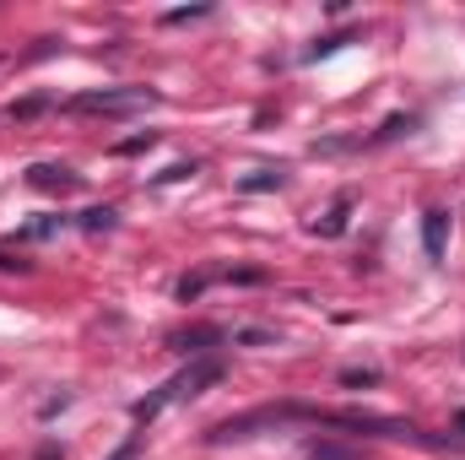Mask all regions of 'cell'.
Wrapping results in <instances>:
<instances>
[{"instance_id":"16","label":"cell","mask_w":465,"mask_h":460,"mask_svg":"<svg viewBox=\"0 0 465 460\" xmlns=\"http://www.w3.org/2000/svg\"><path fill=\"white\" fill-rule=\"evenodd\" d=\"M201 16H212V5H184V11H168L163 22H168V27H179V22H201Z\"/></svg>"},{"instance_id":"5","label":"cell","mask_w":465,"mask_h":460,"mask_svg":"<svg viewBox=\"0 0 465 460\" xmlns=\"http://www.w3.org/2000/svg\"><path fill=\"white\" fill-rule=\"evenodd\" d=\"M444 244H450V212H428L422 217V249H428V260H444Z\"/></svg>"},{"instance_id":"7","label":"cell","mask_w":465,"mask_h":460,"mask_svg":"<svg viewBox=\"0 0 465 460\" xmlns=\"http://www.w3.org/2000/svg\"><path fill=\"white\" fill-rule=\"evenodd\" d=\"M347 217H351V201L341 195V201H336V206L314 223V233H320V238H341V233H347Z\"/></svg>"},{"instance_id":"6","label":"cell","mask_w":465,"mask_h":460,"mask_svg":"<svg viewBox=\"0 0 465 460\" xmlns=\"http://www.w3.org/2000/svg\"><path fill=\"white\" fill-rule=\"evenodd\" d=\"M287 185V168L276 163V168H249V174H238V190H249V195H260V190H282Z\"/></svg>"},{"instance_id":"2","label":"cell","mask_w":465,"mask_h":460,"mask_svg":"<svg viewBox=\"0 0 465 460\" xmlns=\"http://www.w3.org/2000/svg\"><path fill=\"white\" fill-rule=\"evenodd\" d=\"M152 104H157L152 87H93V93H76L65 109L71 115H141Z\"/></svg>"},{"instance_id":"17","label":"cell","mask_w":465,"mask_h":460,"mask_svg":"<svg viewBox=\"0 0 465 460\" xmlns=\"http://www.w3.org/2000/svg\"><path fill=\"white\" fill-rule=\"evenodd\" d=\"M341 44H351V33H331V38H320V44L309 49V60H320V55H336Z\"/></svg>"},{"instance_id":"3","label":"cell","mask_w":465,"mask_h":460,"mask_svg":"<svg viewBox=\"0 0 465 460\" xmlns=\"http://www.w3.org/2000/svg\"><path fill=\"white\" fill-rule=\"evenodd\" d=\"M27 185L44 190V195H71V190L82 185V174H71L65 163H33V168H27Z\"/></svg>"},{"instance_id":"22","label":"cell","mask_w":465,"mask_h":460,"mask_svg":"<svg viewBox=\"0 0 465 460\" xmlns=\"http://www.w3.org/2000/svg\"><path fill=\"white\" fill-rule=\"evenodd\" d=\"M455 434H465V406L455 412Z\"/></svg>"},{"instance_id":"21","label":"cell","mask_w":465,"mask_h":460,"mask_svg":"<svg viewBox=\"0 0 465 460\" xmlns=\"http://www.w3.org/2000/svg\"><path fill=\"white\" fill-rule=\"evenodd\" d=\"M190 174H195V163H173V168L163 174V185H173V179H190Z\"/></svg>"},{"instance_id":"15","label":"cell","mask_w":465,"mask_h":460,"mask_svg":"<svg viewBox=\"0 0 465 460\" xmlns=\"http://www.w3.org/2000/svg\"><path fill=\"white\" fill-rule=\"evenodd\" d=\"M49 109V98H22V104H11V119H38Z\"/></svg>"},{"instance_id":"19","label":"cell","mask_w":465,"mask_h":460,"mask_svg":"<svg viewBox=\"0 0 465 460\" xmlns=\"http://www.w3.org/2000/svg\"><path fill=\"white\" fill-rule=\"evenodd\" d=\"M0 271H33V260H16L11 249H0Z\"/></svg>"},{"instance_id":"9","label":"cell","mask_w":465,"mask_h":460,"mask_svg":"<svg viewBox=\"0 0 465 460\" xmlns=\"http://www.w3.org/2000/svg\"><path fill=\"white\" fill-rule=\"evenodd\" d=\"M76 223H82L87 233H109V228L119 223V212H114V206H87V212H82Z\"/></svg>"},{"instance_id":"10","label":"cell","mask_w":465,"mask_h":460,"mask_svg":"<svg viewBox=\"0 0 465 460\" xmlns=\"http://www.w3.org/2000/svg\"><path fill=\"white\" fill-rule=\"evenodd\" d=\"M303 455H309V460H357V450H341V445H325V439H309V445H303Z\"/></svg>"},{"instance_id":"8","label":"cell","mask_w":465,"mask_h":460,"mask_svg":"<svg viewBox=\"0 0 465 460\" xmlns=\"http://www.w3.org/2000/svg\"><path fill=\"white\" fill-rule=\"evenodd\" d=\"M217 276H223V271H195V276H184V282H179V304H195Z\"/></svg>"},{"instance_id":"4","label":"cell","mask_w":465,"mask_h":460,"mask_svg":"<svg viewBox=\"0 0 465 460\" xmlns=\"http://www.w3.org/2000/svg\"><path fill=\"white\" fill-rule=\"evenodd\" d=\"M228 336L217 331V325H190V331H179V336H168V346L173 352H190V357H206L212 346H223Z\"/></svg>"},{"instance_id":"1","label":"cell","mask_w":465,"mask_h":460,"mask_svg":"<svg viewBox=\"0 0 465 460\" xmlns=\"http://www.w3.org/2000/svg\"><path fill=\"white\" fill-rule=\"evenodd\" d=\"M217 379H223V363H217V357H190V368H179V374H173V379H163L146 401H135V406H130L135 428H146L163 406L190 401V395H201V390H206V385H217Z\"/></svg>"},{"instance_id":"20","label":"cell","mask_w":465,"mask_h":460,"mask_svg":"<svg viewBox=\"0 0 465 460\" xmlns=\"http://www.w3.org/2000/svg\"><path fill=\"white\" fill-rule=\"evenodd\" d=\"M238 342H249V346H271L276 336H271V331H238Z\"/></svg>"},{"instance_id":"13","label":"cell","mask_w":465,"mask_h":460,"mask_svg":"<svg viewBox=\"0 0 465 460\" xmlns=\"http://www.w3.org/2000/svg\"><path fill=\"white\" fill-rule=\"evenodd\" d=\"M411 130H417V115H395V119H384L379 141H395V135H411Z\"/></svg>"},{"instance_id":"12","label":"cell","mask_w":465,"mask_h":460,"mask_svg":"<svg viewBox=\"0 0 465 460\" xmlns=\"http://www.w3.org/2000/svg\"><path fill=\"white\" fill-rule=\"evenodd\" d=\"M152 146H157V130H141L130 141H114V157H135V152H152Z\"/></svg>"},{"instance_id":"18","label":"cell","mask_w":465,"mask_h":460,"mask_svg":"<svg viewBox=\"0 0 465 460\" xmlns=\"http://www.w3.org/2000/svg\"><path fill=\"white\" fill-rule=\"evenodd\" d=\"M141 445H146V434H130V439H124L109 460H135V455H141Z\"/></svg>"},{"instance_id":"11","label":"cell","mask_w":465,"mask_h":460,"mask_svg":"<svg viewBox=\"0 0 465 460\" xmlns=\"http://www.w3.org/2000/svg\"><path fill=\"white\" fill-rule=\"evenodd\" d=\"M60 228H65V217H38V223H27V228L16 233V238H27V244H38V238H54Z\"/></svg>"},{"instance_id":"14","label":"cell","mask_w":465,"mask_h":460,"mask_svg":"<svg viewBox=\"0 0 465 460\" xmlns=\"http://www.w3.org/2000/svg\"><path fill=\"white\" fill-rule=\"evenodd\" d=\"M341 385L362 390V385H379V368H341Z\"/></svg>"}]
</instances>
